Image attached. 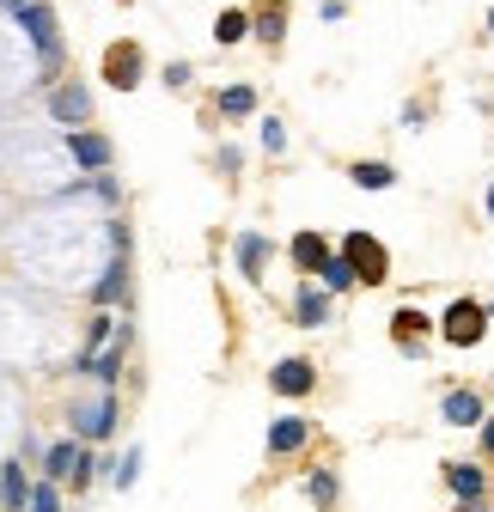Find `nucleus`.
Segmentation results:
<instances>
[{
    "mask_svg": "<svg viewBox=\"0 0 494 512\" xmlns=\"http://www.w3.org/2000/svg\"><path fill=\"white\" fill-rule=\"evenodd\" d=\"M19 25H25V37H31V49H37V61H43V80H55L61 74V31H55V13H49V0H31L25 13H13Z\"/></svg>",
    "mask_w": 494,
    "mask_h": 512,
    "instance_id": "1",
    "label": "nucleus"
},
{
    "mask_svg": "<svg viewBox=\"0 0 494 512\" xmlns=\"http://www.w3.org/2000/svg\"><path fill=\"white\" fill-rule=\"evenodd\" d=\"M488 305H476V299H452L446 305V317H440V336L452 342V348H476L482 336H488Z\"/></svg>",
    "mask_w": 494,
    "mask_h": 512,
    "instance_id": "2",
    "label": "nucleus"
},
{
    "mask_svg": "<svg viewBox=\"0 0 494 512\" xmlns=\"http://www.w3.org/2000/svg\"><path fill=\"white\" fill-rule=\"evenodd\" d=\"M342 256L354 263L360 287H379V281L391 275V256H385V244H379L373 232H348V238H342Z\"/></svg>",
    "mask_w": 494,
    "mask_h": 512,
    "instance_id": "3",
    "label": "nucleus"
},
{
    "mask_svg": "<svg viewBox=\"0 0 494 512\" xmlns=\"http://www.w3.org/2000/svg\"><path fill=\"white\" fill-rule=\"evenodd\" d=\"M74 433H80V439H104V433H116V397L104 391V397L74 403Z\"/></svg>",
    "mask_w": 494,
    "mask_h": 512,
    "instance_id": "4",
    "label": "nucleus"
},
{
    "mask_svg": "<svg viewBox=\"0 0 494 512\" xmlns=\"http://www.w3.org/2000/svg\"><path fill=\"white\" fill-rule=\"evenodd\" d=\"M312 384H318V372H312V360H299V354L269 366V391H275V397H305Z\"/></svg>",
    "mask_w": 494,
    "mask_h": 512,
    "instance_id": "5",
    "label": "nucleus"
},
{
    "mask_svg": "<svg viewBox=\"0 0 494 512\" xmlns=\"http://www.w3.org/2000/svg\"><path fill=\"white\" fill-rule=\"evenodd\" d=\"M68 159L80 165V171H110V141L98 135V128H74V135H68Z\"/></svg>",
    "mask_w": 494,
    "mask_h": 512,
    "instance_id": "6",
    "label": "nucleus"
},
{
    "mask_svg": "<svg viewBox=\"0 0 494 512\" xmlns=\"http://www.w3.org/2000/svg\"><path fill=\"white\" fill-rule=\"evenodd\" d=\"M49 116H55V122H68V128H86V116H92V92L74 86V80H68V86H55V92H49Z\"/></svg>",
    "mask_w": 494,
    "mask_h": 512,
    "instance_id": "7",
    "label": "nucleus"
},
{
    "mask_svg": "<svg viewBox=\"0 0 494 512\" xmlns=\"http://www.w3.org/2000/svg\"><path fill=\"white\" fill-rule=\"evenodd\" d=\"M104 80L129 92V86L141 80V43H122V49H110V55H104Z\"/></svg>",
    "mask_w": 494,
    "mask_h": 512,
    "instance_id": "8",
    "label": "nucleus"
},
{
    "mask_svg": "<svg viewBox=\"0 0 494 512\" xmlns=\"http://www.w3.org/2000/svg\"><path fill=\"white\" fill-rule=\"evenodd\" d=\"M80 464H86V452L74 439H61V445H49V458H43V482H74Z\"/></svg>",
    "mask_w": 494,
    "mask_h": 512,
    "instance_id": "9",
    "label": "nucleus"
},
{
    "mask_svg": "<svg viewBox=\"0 0 494 512\" xmlns=\"http://www.w3.org/2000/svg\"><path fill=\"white\" fill-rule=\"evenodd\" d=\"M440 415H446L452 427H482V421H488V403H482L476 391H446Z\"/></svg>",
    "mask_w": 494,
    "mask_h": 512,
    "instance_id": "10",
    "label": "nucleus"
},
{
    "mask_svg": "<svg viewBox=\"0 0 494 512\" xmlns=\"http://www.w3.org/2000/svg\"><path fill=\"white\" fill-rule=\"evenodd\" d=\"M31 494H37V482L25 476V464L13 458L7 470H0V506H7V512H25L31 506Z\"/></svg>",
    "mask_w": 494,
    "mask_h": 512,
    "instance_id": "11",
    "label": "nucleus"
},
{
    "mask_svg": "<svg viewBox=\"0 0 494 512\" xmlns=\"http://www.w3.org/2000/svg\"><path fill=\"white\" fill-rule=\"evenodd\" d=\"M305 439H312V421H299V415H281V421L269 427V458H287V452H299Z\"/></svg>",
    "mask_w": 494,
    "mask_h": 512,
    "instance_id": "12",
    "label": "nucleus"
},
{
    "mask_svg": "<svg viewBox=\"0 0 494 512\" xmlns=\"http://www.w3.org/2000/svg\"><path fill=\"white\" fill-rule=\"evenodd\" d=\"M330 256H336V250H330L318 232H293V269H299V275H318Z\"/></svg>",
    "mask_w": 494,
    "mask_h": 512,
    "instance_id": "13",
    "label": "nucleus"
},
{
    "mask_svg": "<svg viewBox=\"0 0 494 512\" xmlns=\"http://www.w3.org/2000/svg\"><path fill=\"white\" fill-rule=\"evenodd\" d=\"M446 488H452L464 506H476V500L488 494V476H482V464H446Z\"/></svg>",
    "mask_w": 494,
    "mask_h": 512,
    "instance_id": "14",
    "label": "nucleus"
},
{
    "mask_svg": "<svg viewBox=\"0 0 494 512\" xmlns=\"http://www.w3.org/2000/svg\"><path fill=\"white\" fill-rule=\"evenodd\" d=\"M293 317H299L305 330H318L324 317H330V293H324V287H299V293H293Z\"/></svg>",
    "mask_w": 494,
    "mask_h": 512,
    "instance_id": "15",
    "label": "nucleus"
},
{
    "mask_svg": "<svg viewBox=\"0 0 494 512\" xmlns=\"http://www.w3.org/2000/svg\"><path fill=\"white\" fill-rule=\"evenodd\" d=\"M391 336H397V348H409V354H415V348H421V336H427V317L403 305V311L391 317Z\"/></svg>",
    "mask_w": 494,
    "mask_h": 512,
    "instance_id": "16",
    "label": "nucleus"
},
{
    "mask_svg": "<svg viewBox=\"0 0 494 512\" xmlns=\"http://www.w3.org/2000/svg\"><path fill=\"white\" fill-rule=\"evenodd\" d=\"M318 281H324V293H348V287H360V275H354V263H348V256L336 250L330 256V263L318 269Z\"/></svg>",
    "mask_w": 494,
    "mask_h": 512,
    "instance_id": "17",
    "label": "nucleus"
},
{
    "mask_svg": "<svg viewBox=\"0 0 494 512\" xmlns=\"http://www.w3.org/2000/svg\"><path fill=\"white\" fill-rule=\"evenodd\" d=\"M263 244H269V238H257V232L238 238V275H244V281H263Z\"/></svg>",
    "mask_w": 494,
    "mask_h": 512,
    "instance_id": "18",
    "label": "nucleus"
},
{
    "mask_svg": "<svg viewBox=\"0 0 494 512\" xmlns=\"http://www.w3.org/2000/svg\"><path fill=\"white\" fill-rule=\"evenodd\" d=\"M348 177H354L360 189H391V183H397V165H385V159H360Z\"/></svg>",
    "mask_w": 494,
    "mask_h": 512,
    "instance_id": "19",
    "label": "nucleus"
},
{
    "mask_svg": "<svg viewBox=\"0 0 494 512\" xmlns=\"http://www.w3.org/2000/svg\"><path fill=\"white\" fill-rule=\"evenodd\" d=\"M251 31H257V43H281L287 37V7H281V0H275V7H263Z\"/></svg>",
    "mask_w": 494,
    "mask_h": 512,
    "instance_id": "20",
    "label": "nucleus"
},
{
    "mask_svg": "<svg viewBox=\"0 0 494 512\" xmlns=\"http://www.w3.org/2000/svg\"><path fill=\"white\" fill-rule=\"evenodd\" d=\"M251 25H257L251 13H220L214 19V43H244V37H251Z\"/></svg>",
    "mask_w": 494,
    "mask_h": 512,
    "instance_id": "21",
    "label": "nucleus"
},
{
    "mask_svg": "<svg viewBox=\"0 0 494 512\" xmlns=\"http://www.w3.org/2000/svg\"><path fill=\"white\" fill-rule=\"evenodd\" d=\"M305 500H312L318 512H330L336 506V476L330 470H312V476H305Z\"/></svg>",
    "mask_w": 494,
    "mask_h": 512,
    "instance_id": "22",
    "label": "nucleus"
},
{
    "mask_svg": "<svg viewBox=\"0 0 494 512\" xmlns=\"http://www.w3.org/2000/svg\"><path fill=\"white\" fill-rule=\"evenodd\" d=\"M257 110V92L251 86H226L220 92V116H251Z\"/></svg>",
    "mask_w": 494,
    "mask_h": 512,
    "instance_id": "23",
    "label": "nucleus"
},
{
    "mask_svg": "<svg viewBox=\"0 0 494 512\" xmlns=\"http://www.w3.org/2000/svg\"><path fill=\"white\" fill-rule=\"evenodd\" d=\"M135 476H141V445H129V452H122V464H116V488H135Z\"/></svg>",
    "mask_w": 494,
    "mask_h": 512,
    "instance_id": "24",
    "label": "nucleus"
},
{
    "mask_svg": "<svg viewBox=\"0 0 494 512\" xmlns=\"http://www.w3.org/2000/svg\"><path fill=\"white\" fill-rule=\"evenodd\" d=\"M263 153H287V128H281V116H263Z\"/></svg>",
    "mask_w": 494,
    "mask_h": 512,
    "instance_id": "25",
    "label": "nucleus"
},
{
    "mask_svg": "<svg viewBox=\"0 0 494 512\" xmlns=\"http://www.w3.org/2000/svg\"><path fill=\"white\" fill-rule=\"evenodd\" d=\"M31 512H61V494H55V482H37V494H31Z\"/></svg>",
    "mask_w": 494,
    "mask_h": 512,
    "instance_id": "26",
    "label": "nucleus"
},
{
    "mask_svg": "<svg viewBox=\"0 0 494 512\" xmlns=\"http://www.w3.org/2000/svg\"><path fill=\"white\" fill-rule=\"evenodd\" d=\"M92 196H98V202H110V208H116V183H110V177H92Z\"/></svg>",
    "mask_w": 494,
    "mask_h": 512,
    "instance_id": "27",
    "label": "nucleus"
},
{
    "mask_svg": "<svg viewBox=\"0 0 494 512\" xmlns=\"http://www.w3.org/2000/svg\"><path fill=\"white\" fill-rule=\"evenodd\" d=\"M31 458H49V452H43V445H37L31 433H25V439H19V464H31Z\"/></svg>",
    "mask_w": 494,
    "mask_h": 512,
    "instance_id": "28",
    "label": "nucleus"
},
{
    "mask_svg": "<svg viewBox=\"0 0 494 512\" xmlns=\"http://www.w3.org/2000/svg\"><path fill=\"white\" fill-rule=\"evenodd\" d=\"M482 452H488V458H494V415H488V421H482Z\"/></svg>",
    "mask_w": 494,
    "mask_h": 512,
    "instance_id": "29",
    "label": "nucleus"
},
{
    "mask_svg": "<svg viewBox=\"0 0 494 512\" xmlns=\"http://www.w3.org/2000/svg\"><path fill=\"white\" fill-rule=\"evenodd\" d=\"M31 7V0H0V13H25Z\"/></svg>",
    "mask_w": 494,
    "mask_h": 512,
    "instance_id": "30",
    "label": "nucleus"
},
{
    "mask_svg": "<svg viewBox=\"0 0 494 512\" xmlns=\"http://www.w3.org/2000/svg\"><path fill=\"white\" fill-rule=\"evenodd\" d=\"M488 220H494V183H488Z\"/></svg>",
    "mask_w": 494,
    "mask_h": 512,
    "instance_id": "31",
    "label": "nucleus"
},
{
    "mask_svg": "<svg viewBox=\"0 0 494 512\" xmlns=\"http://www.w3.org/2000/svg\"><path fill=\"white\" fill-rule=\"evenodd\" d=\"M488 31H494V7H488Z\"/></svg>",
    "mask_w": 494,
    "mask_h": 512,
    "instance_id": "32",
    "label": "nucleus"
},
{
    "mask_svg": "<svg viewBox=\"0 0 494 512\" xmlns=\"http://www.w3.org/2000/svg\"><path fill=\"white\" fill-rule=\"evenodd\" d=\"M488 317H494V305H488Z\"/></svg>",
    "mask_w": 494,
    "mask_h": 512,
    "instance_id": "33",
    "label": "nucleus"
}]
</instances>
